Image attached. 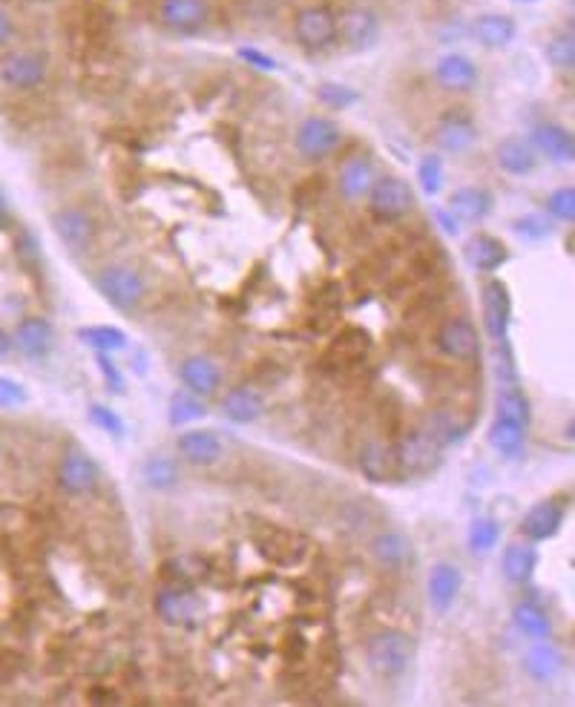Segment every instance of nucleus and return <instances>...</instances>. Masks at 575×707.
I'll return each instance as SVG.
<instances>
[{
    "mask_svg": "<svg viewBox=\"0 0 575 707\" xmlns=\"http://www.w3.org/2000/svg\"><path fill=\"white\" fill-rule=\"evenodd\" d=\"M12 343H15V348L23 351L26 357L38 360V357H46V354L52 351L55 331H52V325H49L44 317H29V320L18 322Z\"/></svg>",
    "mask_w": 575,
    "mask_h": 707,
    "instance_id": "4be33fe9",
    "label": "nucleus"
},
{
    "mask_svg": "<svg viewBox=\"0 0 575 707\" xmlns=\"http://www.w3.org/2000/svg\"><path fill=\"white\" fill-rule=\"evenodd\" d=\"M437 345L446 357L452 360H472L478 357L481 351V337L475 331V325L463 317H455V320L443 322L440 331H437Z\"/></svg>",
    "mask_w": 575,
    "mask_h": 707,
    "instance_id": "ddd939ff",
    "label": "nucleus"
},
{
    "mask_svg": "<svg viewBox=\"0 0 575 707\" xmlns=\"http://www.w3.org/2000/svg\"><path fill=\"white\" fill-rule=\"evenodd\" d=\"M437 81L440 87L455 92H466L472 90L478 84V67L466 58V55H458V52H449L437 61L435 67Z\"/></svg>",
    "mask_w": 575,
    "mask_h": 707,
    "instance_id": "a878e982",
    "label": "nucleus"
},
{
    "mask_svg": "<svg viewBox=\"0 0 575 707\" xmlns=\"http://www.w3.org/2000/svg\"><path fill=\"white\" fill-rule=\"evenodd\" d=\"M547 58L555 69L570 72L575 67V38L573 32H558L547 44Z\"/></svg>",
    "mask_w": 575,
    "mask_h": 707,
    "instance_id": "58836bf2",
    "label": "nucleus"
},
{
    "mask_svg": "<svg viewBox=\"0 0 575 707\" xmlns=\"http://www.w3.org/2000/svg\"><path fill=\"white\" fill-rule=\"evenodd\" d=\"M360 466L371 480H391L394 472H397V460L391 455L386 446H377L371 443L363 449V457H360Z\"/></svg>",
    "mask_w": 575,
    "mask_h": 707,
    "instance_id": "e433bc0d",
    "label": "nucleus"
},
{
    "mask_svg": "<svg viewBox=\"0 0 575 707\" xmlns=\"http://www.w3.org/2000/svg\"><path fill=\"white\" fill-rule=\"evenodd\" d=\"M547 213L552 219L564 222V225H573L575 219V187H558L552 190L550 199H547Z\"/></svg>",
    "mask_w": 575,
    "mask_h": 707,
    "instance_id": "ea45409f",
    "label": "nucleus"
},
{
    "mask_svg": "<svg viewBox=\"0 0 575 707\" xmlns=\"http://www.w3.org/2000/svg\"><path fill=\"white\" fill-rule=\"evenodd\" d=\"M95 288L118 311H136L144 299V279L130 265H107L95 274Z\"/></svg>",
    "mask_w": 575,
    "mask_h": 707,
    "instance_id": "f03ea898",
    "label": "nucleus"
},
{
    "mask_svg": "<svg viewBox=\"0 0 575 707\" xmlns=\"http://www.w3.org/2000/svg\"><path fill=\"white\" fill-rule=\"evenodd\" d=\"M460 587H463V572L458 564L452 561H437L435 567L429 570V581H426V595L435 613H449L452 604L458 601Z\"/></svg>",
    "mask_w": 575,
    "mask_h": 707,
    "instance_id": "f8f14e48",
    "label": "nucleus"
},
{
    "mask_svg": "<svg viewBox=\"0 0 575 707\" xmlns=\"http://www.w3.org/2000/svg\"><path fill=\"white\" fill-rule=\"evenodd\" d=\"M98 480H101L98 463L84 449H69L67 455L61 457V463H58V489L64 495H69V498L90 495L92 489L98 486Z\"/></svg>",
    "mask_w": 575,
    "mask_h": 707,
    "instance_id": "0eeeda50",
    "label": "nucleus"
},
{
    "mask_svg": "<svg viewBox=\"0 0 575 707\" xmlns=\"http://www.w3.org/2000/svg\"><path fill=\"white\" fill-rule=\"evenodd\" d=\"M492 193L486 187H478V184H469V187H460L449 196V213L460 219V222H469V225H478L483 222L489 213H492Z\"/></svg>",
    "mask_w": 575,
    "mask_h": 707,
    "instance_id": "6ab92c4d",
    "label": "nucleus"
},
{
    "mask_svg": "<svg viewBox=\"0 0 575 707\" xmlns=\"http://www.w3.org/2000/svg\"><path fill=\"white\" fill-rule=\"evenodd\" d=\"M561 667H564L561 653L547 639L535 641L527 650V656H524V670L535 682H552L561 673Z\"/></svg>",
    "mask_w": 575,
    "mask_h": 707,
    "instance_id": "cd10ccee",
    "label": "nucleus"
},
{
    "mask_svg": "<svg viewBox=\"0 0 575 707\" xmlns=\"http://www.w3.org/2000/svg\"><path fill=\"white\" fill-rule=\"evenodd\" d=\"M297 153L302 159L320 161L325 156H331L337 147H340V127L331 121V118H322V115H311L299 124L297 130Z\"/></svg>",
    "mask_w": 575,
    "mask_h": 707,
    "instance_id": "423d86ee",
    "label": "nucleus"
},
{
    "mask_svg": "<svg viewBox=\"0 0 575 707\" xmlns=\"http://www.w3.org/2000/svg\"><path fill=\"white\" fill-rule=\"evenodd\" d=\"M294 38L305 49L320 52L337 41V15L328 6H305L294 18Z\"/></svg>",
    "mask_w": 575,
    "mask_h": 707,
    "instance_id": "39448f33",
    "label": "nucleus"
},
{
    "mask_svg": "<svg viewBox=\"0 0 575 707\" xmlns=\"http://www.w3.org/2000/svg\"><path fill=\"white\" fill-rule=\"evenodd\" d=\"M524 434H527V426L521 423H512V420H504L498 417L492 426H489V446L501 455H512L524 446Z\"/></svg>",
    "mask_w": 575,
    "mask_h": 707,
    "instance_id": "f704fd0d",
    "label": "nucleus"
},
{
    "mask_svg": "<svg viewBox=\"0 0 575 707\" xmlns=\"http://www.w3.org/2000/svg\"><path fill=\"white\" fill-rule=\"evenodd\" d=\"M90 420L101 429V432L113 434V437H118V434L124 432V423H121V417L115 414L113 409H107V406H101V403H92L90 406Z\"/></svg>",
    "mask_w": 575,
    "mask_h": 707,
    "instance_id": "49530a36",
    "label": "nucleus"
},
{
    "mask_svg": "<svg viewBox=\"0 0 575 707\" xmlns=\"http://www.w3.org/2000/svg\"><path fill=\"white\" fill-rule=\"evenodd\" d=\"M81 343L98 351V354H113V351H121L127 345V334L118 331L113 325H90V328H78L75 334Z\"/></svg>",
    "mask_w": 575,
    "mask_h": 707,
    "instance_id": "2f4dec72",
    "label": "nucleus"
},
{
    "mask_svg": "<svg viewBox=\"0 0 575 707\" xmlns=\"http://www.w3.org/2000/svg\"><path fill=\"white\" fill-rule=\"evenodd\" d=\"M475 136H478L475 124L463 113L446 115L435 133L440 150H446V153H463V150H469V147L475 144Z\"/></svg>",
    "mask_w": 575,
    "mask_h": 707,
    "instance_id": "bb28decb",
    "label": "nucleus"
},
{
    "mask_svg": "<svg viewBox=\"0 0 575 707\" xmlns=\"http://www.w3.org/2000/svg\"><path fill=\"white\" fill-rule=\"evenodd\" d=\"M495 409H498V417L521 423V426H529V420H532V406H529L527 394L518 386L501 388L495 397Z\"/></svg>",
    "mask_w": 575,
    "mask_h": 707,
    "instance_id": "473e14b6",
    "label": "nucleus"
},
{
    "mask_svg": "<svg viewBox=\"0 0 575 707\" xmlns=\"http://www.w3.org/2000/svg\"><path fill=\"white\" fill-rule=\"evenodd\" d=\"M207 414V406L199 400V394L179 388L173 397H170V423L173 426H187V423H196Z\"/></svg>",
    "mask_w": 575,
    "mask_h": 707,
    "instance_id": "c9c22d12",
    "label": "nucleus"
},
{
    "mask_svg": "<svg viewBox=\"0 0 575 707\" xmlns=\"http://www.w3.org/2000/svg\"><path fill=\"white\" fill-rule=\"evenodd\" d=\"M515 35H518V29H515V21L509 15L486 12V15H478L472 21V38L486 49H504V46L515 41Z\"/></svg>",
    "mask_w": 575,
    "mask_h": 707,
    "instance_id": "393cba45",
    "label": "nucleus"
},
{
    "mask_svg": "<svg viewBox=\"0 0 575 707\" xmlns=\"http://www.w3.org/2000/svg\"><path fill=\"white\" fill-rule=\"evenodd\" d=\"M440 443L429 432H412L406 434L397 443V469L406 475H429L432 469H437L440 463Z\"/></svg>",
    "mask_w": 575,
    "mask_h": 707,
    "instance_id": "6e6552de",
    "label": "nucleus"
},
{
    "mask_svg": "<svg viewBox=\"0 0 575 707\" xmlns=\"http://www.w3.org/2000/svg\"><path fill=\"white\" fill-rule=\"evenodd\" d=\"M179 377H182L184 388L193 391V394H199V397H210V394H216L219 386H222V371H219V365L213 363L210 357H202V354L187 357V360L179 365Z\"/></svg>",
    "mask_w": 575,
    "mask_h": 707,
    "instance_id": "aec40b11",
    "label": "nucleus"
},
{
    "mask_svg": "<svg viewBox=\"0 0 575 707\" xmlns=\"http://www.w3.org/2000/svg\"><path fill=\"white\" fill-rule=\"evenodd\" d=\"M337 38H343L348 49L366 52L380 41V18L366 6H348L337 15Z\"/></svg>",
    "mask_w": 575,
    "mask_h": 707,
    "instance_id": "1a4fd4ad",
    "label": "nucleus"
},
{
    "mask_svg": "<svg viewBox=\"0 0 575 707\" xmlns=\"http://www.w3.org/2000/svg\"><path fill=\"white\" fill-rule=\"evenodd\" d=\"M26 400H29V394L21 383L0 377V409H21Z\"/></svg>",
    "mask_w": 575,
    "mask_h": 707,
    "instance_id": "de8ad7c7",
    "label": "nucleus"
},
{
    "mask_svg": "<svg viewBox=\"0 0 575 707\" xmlns=\"http://www.w3.org/2000/svg\"><path fill=\"white\" fill-rule=\"evenodd\" d=\"M437 222H440V228L446 230V233H452V236L458 233V219L452 213L446 216V210H437Z\"/></svg>",
    "mask_w": 575,
    "mask_h": 707,
    "instance_id": "3c124183",
    "label": "nucleus"
},
{
    "mask_svg": "<svg viewBox=\"0 0 575 707\" xmlns=\"http://www.w3.org/2000/svg\"><path fill=\"white\" fill-rule=\"evenodd\" d=\"M12 351V337L6 331H0V357H6Z\"/></svg>",
    "mask_w": 575,
    "mask_h": 707,
    "instance_id": "864d4df0",
    "label": "nucleus"
},
{
    "mask_svg": "<svg viewBox=\"0 0 575 707\" xmlns=\"http://www.w3.org/2000/svg\"><path fill=\"white\" fill-rule=\"evenodd\" d=\"M417 656V644L403 630H380L366 644V662L377 676H403Z\"/></svg>",
    "mask_w": 575,
    "mask_h": 707,
    "instance_id": "f257e3e1",
    "label": "nucleus"
},
{
    "mask_svg": "<svg viewBox=\"0 0 575 707\" xmlns=\"http://www.w3.org/2000/svg\"><path fill=\"white\" fill-rule=\"evenodd\" d=\"M371 555H374L377 564H383L389 570H400V567H409L414 561V544L406 532L386 529V532L371 538Z\"/></svg>",
    "mask_w": 575,
    "mask_h": 707,
    "instance_id": "a211bd4d",
    "label": "nucleus"
},
{
    "mask_svg": "<svg viewBox=\"0 0 575 707\" xmlns=\"http://www.w3.org/2000/svg\"><path fill=\"white\" fill-rule=\"evenodd\" d=\"M532 147H535V153H541L552 164H573L575 159L573 133L555 121H541L532 130Z\"/></svg>",
    "mask_w": 575,
    "mask_h": 707,
    "instance_id": "4468645a",
    "label": "nucleus"
},
{
    "mask_svg": "<svg viewBox=\"0 0 575 707\" xmlns=\"http://www.w3.org/2000/svg\"><path fill=\"white\" fill-rule=\"evenodd\" d=\"M9 225H12L9 205H6V199H3V193H0V230H9Z\"/></svg>",
    "mask_w": 575,
    "mask_h": 707,
    "instance_id": "603ef678",
    "label": "nucleus"
},
{
    "mask_svg": "<svg viewBox=\"0 0 575 707\" xmlns=\"http://www.w3.org/2000/svg\"><path fill=\"white\" fill-rule=\"evenodd\" d=\"M443 161L437 159V156H426V159L420 161V167H417V179H420V187H423V193L426 196H437L440 190H443Z\"/></svg>",
    "mask_w": 575,
    "mask_h": 707,
    "instance_id": "a19ab883",
    "label": "nucleus"
},
{
    "mask_svg": "<svg viewBox=\"0 0 575 707\" xmlns=\"http://www.w3.org/2000/svg\"><path fill=\"white\" fill-rule=\"evenodd\" d=\"M222 411L233 423H253L265 411V400H262V394L256 388H233V391H228V397L222 400Z\"/></svg>",
    "mask_w": 575,
    "mask_h": 707,
    "instance_id": "c85d7f7f",
    "label": "nucleus"
},
{
    "mask_svg": "<svg viewBox=\"0 0 575 707\" xmlns=\"http://www.w3.org/2000/svg\"><path fill=\"white\" fill-rule=\"evenodd\" d=\"M501 570H504L506 581L527 584V581H532L535 570H538V552L529 544H509L504 558H501Z\"/></svg>",
    "mask_w": 575,
    "mask_h": 707,
    "instance_id": "c756f323",
    "label": "nucleus"
},
{
    "mask_svg": "<svg viewBox=\"0 0 575 707\" xmlns=\"http://www.w3.org/2000/svg\"><path fill=\"white\" fill-rule=\"evenodd\" d=\"M429 434L443 446V443H455V440H460L463 429L455 426V417H452L449 411H437L435 417H432V423H429Z\"/></svg>",
    "mask_w": 575,
    "mask_h": 707,
    "instance_id": "c03bdc74",
    "label": "nucleus"
},
{
    "mask_svg": "<svg viewBox=\"0 0 575 707\" xmlns=\"http://www.w3.org/2000/svg\"><path fill=\"white\" fill-rule=\"evenodd\" d=\"M141 480H144L150 489H156V492H167V489H173V486L179 483V466H176V460H170V457H150V460L141 466Z\"/></svg>",
    "mask_w": 575,
    "mask_h": 707,
    "instance_id": "72a5a7b5",
    "label": "nucleus"
},
{
    "mask_svg": "<svg viewBox=\"0 0 575 707\" xmlns=\"http://www.w3.org/2000/svg\"><path fill=\"white\" fill-rule=\"evenodd\" d=\"M564 524V506L558 501L535 503L521 521V532L529 541H550Z\"/></svg>",
    "mask_w": 575,
    "mask_h": 707,
    "instance_id": "412c9836",
    "label": "nucleus"
},
{
    "mask_svg": "<svg viewBox=\"0 0 575 707\" xmlns=\"http://www.w3.org/2000/svg\"><path fill=\"white\" fill-rule=\"evenodd\" d=\"M498 538H501V526L492 518H478L469 526V549L478 555H486L489 549H495Z\"/></svg>",
    "mask_w": 575,
    "mask_h": 707,
    "instance_id": "4c0bfd02",
    "label": "nucleus"
},
{
    "mask_svg": "<svg viewBox=\"0 0 575 707\" xmlns=\"http://www.w3.org/2000/svg\"><path fill=\"white\" fill-rule=\"evenodd\" d=\"M515 233L527 242H541V239L552 236V222L541 213H527V216L515 219Z\"/></svg>",
    "mask_w": 575,
    "mask_h": 707,
    "instance_id": "79ce46f5",
    "label": "nucleus"
},
{
    "mask_svg": "<svg viewBox=\"0 0 575 707\" xmlns=\"http://www.w3.org/2000/svg\"><path fill=\"white\" fill-rule=\"evenodd\" d=\"M159 18L173 32H196L210 18L207 0H161Z\"/></svg>",
    "mask_w": 575,
    "mask_h": 707,
    "instance_id": "f3484780",
    "label": "nucleus"
},
{
    "mask_svg": "<svg viewBox=\"0 0 575 707\" xmlns=\"http://www.w3.org/2000/svg\"><path fill=\"white\" fill-rule=\"evenodd\" d=\"M377 182V173H374V164L366 156H354L340 167V176H337V190L343 193V199L348 202H357L368 196V190Z\"/></svg>",
    "mask_w": 575,
    "mask_h": 707,
    "instance_id": "5701e85b",
    "label": "nucleus"
},
{
    "mask_svg": "<svg viewBox=\"0 0 575 707\" xmlns=\"http://www.w3.org/2000/svg\"><path fill=\"white\" fill-rule=\"evenodd\" d=\"M368 207L377 219L397 222L414 210L412 184L397 179V176H380L374 187L368 190Z\"/></svg>",
    "mask_w": 575,
    "mask_h": 707,
    "instance_id": "20e7f679",
    "label": "nucleus"
},
{
    "mask_svg": "<svg viewBox=\"0 0 575 707\" xmlns=\"http://www.w3.org/2000/svg\"><path fill=\"white\" fill-rule=\"evenodd\" d=\"M12 35H15V18H12V12L0 3V46L9 44Z\"/></svg>",
    "mask_w": 575,
    "mask_h": 707,
    "instance_id": "8fccbe9b",
    "label": "nucleus"
},
{
    "mask_svg": "<svg viewBox=\"0 0 575 707\" xmlns=\"http://www.w3.org/2000/svg\"><path fill=\"white\" fill-rule=\"evenodd\" d=\"M52 228L72 253H87L95 242V222L81 207H61L52 213Z\"/></svg>",
    "mask_w": 575,
    "mask_h": 707,
    "instance_id": "9d476101",
    "label": "nucleus"
},
{
    "mask_svg": "<svg viewBox=\"0 0 575 707\" xmlns=\"http://www.w3.org/2000/svg\"><path fill=\"white\" fill-rule=\"evenodd\" d=\"M495 161H498V167L504 170L506 176L524 179V176H529L538 167V153H535L529 138L506 136L495 147Z\"/></svg>",
    "mask_w": 575,
    "mask_h": 707,
    "instance_id": "dca6fc26",
    "label": "nucleus"
},
{
    "mask_svg": "<svg viewBox=\"0 0 575 707\" xmlns=\"http://www.w3.org/2000/svg\"><path fill=\"white\" fill-rule=\"evenodd\" d=\"M176 452L190 466H213L225 455V443L210 429H193V432H184L176 440Z\"/></svg>",
    "mask_w": 575,
    "mask_h": 707,
    "instance_id": "2eb2a0df",
    "label": "nucleus"
},
{
    "mask_svg": "<svg viewBox=\"0 0 575 707\" xmlns=\"http://www.w3.org/2000/svg\"><path fill=\"white\" fill-rule=\"evenodd\" d=\"M239 58L248 61V64L256 69H276L274 58H271V55H262V52H256V49H239Z\"/></svg>",
    "mask_w": 575,
    "mask_h": 707,
    "instance_id": "09e8293b",
    "label": "nucleus"
},
{
    "mask_svg": "<svg viewBox=\"0 0 575 707\" xmlns=\"http://www.w3.org/2000/svg\"><path fill=\"white\" fill-rule=\"evenodd\" d=\"M159 613L170 624H179L187 618V595L182 593H161L159 595Z\"/></svg>",
    "mask_w": 575,
    "mask_h": 707,
    "instance_id": "a18cd8bd",
    "label": "nucleus"
},
{
    "mask_svg": "<svg viewBox=\"0 0 575 707\" xmlns=\"http://www.w3.org/2000/svg\"><path fill=\"white\" fill-rule=\"evenodd\" d=\"M515 3H538V0H515Z\"/></svg>",
    "mask_w": 575,
    "mask_h": 707,
    "instance_id": "5fc2aeb1",
    "label": "nucleus"
},
{
    "mask_svg": "<svg viewBox=\"0 0 575 707\" xmlns=\"http://www.w3.org/2000/svg\"><path fill=\"white\" fill-rule=\"evenodd\" d=\"M35 3H46V0H35Z\"/></svg>",
    "mask_w": 575,
    "mask_h": 707,
    "instance_id": "6e6d98bb",
    "label": "nucleus"
},
{
    "mask_svg": "<svg viewBox=\"0 0 575 707\" xmlns=\"http://www.w3.org/2000/svg\"><path fill=\"white\" fill-rule=\"evenodd\" d=\"M46 75V61L38 52H29V49H12L0 58V84L6 90L15 92H32L38 87H44Z\"/></svg>",
    "mask_w": 575,
    "mask_h": 707,
    "instance_id": "7ed1b4c3",
    "label": "nucleus"
},
{
    "mask_svg": "<svg viewBox=\"0 0 575 707\" xmlns=\"http://www.w3.org/2000/svg\"><path fill=\"white\" fill-rule=\"evenodd\" d=\"M512 621H515L518 633H524L527 639L532 641L550 639L552 633L550 616H547L538 604H532V601H521V604L512 610Z\"/></svg>",
    "mask_w": 575,
    "mask_h": 707,
    "instance_id": "7c9ffc66",
    "label": "nucleus"
},
{
    "mask_svg": "<svg viewBox=\"0 0 575 707\" xmlns=\"http://www.w3.org/2000/svg\"><path fill=\"white\" fill-rule=\"evenodd\" d=\"M317 98H320L325 107H331V110H345V107H351L360 95H357V90L343 87V84H320V87H317Z\"/></svg>",
    "mask_w": 575,
    "mask_h": 707,
    "instance_id": "37998d69",
    "label": "nucleus"
},
{
    "mask_svg": "<svg viewBox=\"0 0 575 707\" xmlns=\"http://www.w3.org/2000/svg\"><path fill=\"white\" fill-rule=\"evenodd\" d=\"M509 320H512V299L506 291L504 282L492 279L486 282L483 288V322H486V331L489 337L498 345L509 343L506 334H509Z\"/></svg>",
    "mask_w": 575,
    "mask_h": 707,
    "instance_id": "9b49d317",
    "label": "nucleus"
},
{
    "mask_svg": "<svg viewBox=\"0 0 575 707\" xmlns=\"http://www.w3.org/2000/svg\"><path fill=\"white\" fill-rule=\"evenodd\" d=\"M509 259V251L501 239L486 236V233H475L466 242V262L478 271V274H495L501 265Z\"/></svg>",
    "mask_w": 575,
    "mask_h": 707,
    "instance_id": "b1692460",
    "label": "nucleus"
}]
</instances>
